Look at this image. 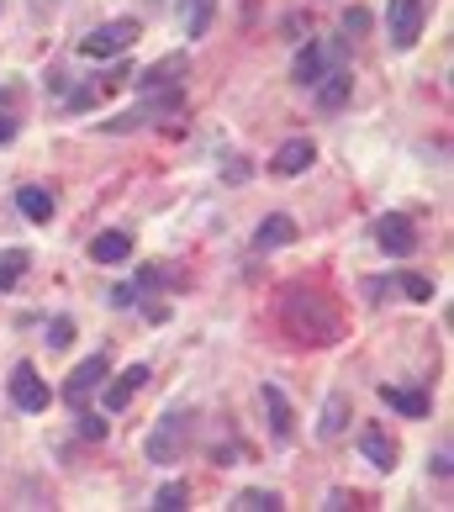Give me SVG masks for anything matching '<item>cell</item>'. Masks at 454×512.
<instances>
[{
    "label": "cell",
    "mask_w": 454,
    "mask_h": 512,
    "mask_svg": "<svg viewBox=\"0 0 454 512\" xmlns=\"http://www.w3.org/2000/svg\"><path fill=\"white\" fill-rule=\"evenodd\" d=\"M280 322H286V333L301 338V344H338V333H344L338 307L312 286H286V296H280Z\"/></svg>",
    "instance_id": "obj_1"
},
{
    "label": "cell",
    "mask_w": 454,
    "mask_h": 512,
    "mask_svg": "<svg viewBox=\"0 0 454 512\" xmlns=\"http://www.w3.org/2000/svg\"><path fill=\"white\" fill-rule=\"evenodd\" d=\"M191 433H196V412L191 407H169L159 423H154V433H148V465H175L185 449H191Z\"/></svg>",
    "instance_id": "obj_2"
},
{
    "label": "cell",
    "mask_w": 454,
    "mask_h": 512,
    "mask_svg": "<svg viewBox=\"0 0 454 512\" xmlns=\"http://www.w3.org/2000/svg\"><path fill=\"white\" fill-rule=\"evenodd\" d=\"M138 37H143V27L132 22V16H117V22H101L90 37H80V53L85 59H117V53H127Z\"/></svg>",
    "instance_id": "obj_3"
},
{
    "label": "cell",
    "mask_w": 454,
    "mask_h": 512,
    "mask_svg": "<svg viewBox=\"0 0 454 512\" xmlns=\"http://www.w3.org/2000/svg\"><path fill=\"white\" fill-rule=\"evenodd\" d=\"M423 22H428V0H391V6H386L391 48L412 53V48H418V37H423Z\"/></svg>",
    "instance_id": "obj_4"
},
{
    "label": "cell",
    "mask_w": 454,
    "mask_h": 512,
    "mask_svg": "<svg viewBox=\"0 0 454 512\" xmlns=\"http://www.w3.org/2000/svg\"><path fill=\"white\" fill-rule=\"evenodd\" d=\"M338 64H344V43H307V48L296 53V64H291V80L296 85H317Z\"/></svg>",
    "instance_id": "obj_5"
},
{
    "label": "cell",
    "mask_w": 454,
    "mask_h": 512,
    "mask_svg": "<svg viewBox=\"0 0 454 512\" xmlns=\"http://www.w3.org/2000/svg\"><path fill=\"white\" fill-rule=\"evenodd\" d=\"M48 402H53L48 381L37 375V365H27V359H22V365L11 370V407H16V412H43Z\"/></svg>",
    "instance_id": "obj_6"
},
{
    "label": "cell",
    "mask_w": 454,
    "mask_h": 512,
    "mask_svg": "<svg viewBox=\"0 0 454 512\" xmlns=\"http://www.w3.org/2000/svg\"><path fill=\"white\" fill-rule=\"evenodd\" d=\"M375 243H381V254H391V259L418 254V222L402 217V212H391V217L375 222Z\"/></svg>",
    "instance_id": "obj_7"
},
{
    "label": "cell",
    "mask_w": 454,
    "mask_h": 512,
    "mask_svg": "<svg viewBox=\"0 0 454 512\" xmlns=\"http://www.w3.org/2000/svg\"><path fill=\"white\" fill-rule=\"evenodd\" d=\"M106 375H111V359L106 354H90V359H80V370L64 381V402L69 407H85L90 402V391H101L106 386Z\"/></svg>",
    "instance_id": "obj_8"
},
{
    "label": "cell",
    "mask_w": 454,
    "mask_h": 512,
    "mask_svg": "<svg viewBox=\"0 0 454 512\" xmlns=\"http://www.w3.org/2000/svg\"><path fill=\"white\" fill-rule=\"evenodd\" d=\"M259 402H264V412H270V439L291 444L296 439V412L286 402V391H280V386H259Z\"/></svg>",
    "instance_id": "obj_9"
},
{
    "label": "cell",
    "mask_w": 454,
    "mask_h": 512,
    "mask_svg": "<svg viewBox=\"0 0 454 512\" xmlns=\"http://www.w3.org/2000/svg\"><path fill=\"white\" fill-rule=\"evenodd\" d=\"M143 386H148V365L138 359V365H127L111 386H101V407H106V412H122V407L132 402V396L143 391Z\"/></svg>",
    "instance_id": "obj_10"
},
{
    "label": "cell",
    "mask_w": 454,
    "mask_h": 512,
    "mask_svg": "<svg viewBox=\"0 0 454 512\" xmlns=\"http://www.w3.org/2000/svg\"><path fill=\"white\" fill-rule=\"evenodd\" d=\"M296 243V222L286 217V212H270L259 227H254V249L259 254H275V249H291Z\"/></svg>",
    "instance_id": "obj_11"
},
{
    "label": "cell",
    "mask_w": 454,
    "mask_h": 512,
    "mask_svg": "<svg viewBox=\"0 0 454 512\" xmlns=\"http://www.w3.org/2000/svg\"><path fill=\"white\" fill-rule=\"evenodd\" d=\"M312 159H317V148H312V138H291V143H280L275 148V159H270V169L275 175H307L312 169Z\"/></svg>",
    "instance_id": "obj_12"
},
{
    "label": "cell",
    "mask_w": 454,
    "mask_h": 512,
    "mask_svg": "<svg viewBox=\"0 0 454 512\" xmlns=\"http://www.w3.org/2000/svg\"><path fill=\"white\" fill-rule=\"evenodd\" d=\"M312 90H317V106H323V111H338V106H349V96H354V80H349V69L338 64V69H328V74H323V80H317Z\"/></svg>",
    "instance_id": "obj_13"
},
{
    "label": "cell",
    "mask_w": 454,
    "mask_h": 512,
    "mask_svg": "<svg viewBox=\"0 0 454 512\" xmlns=\"http://www.w3.org/2000/svg\"><path fill=\"white\" fill-rule=\"evenodd\" d=\"M359 454L375 465V470H396V444L386 428H359Z\"/></svg>",
    "instance_id": "obj_14"
},
{
    "label": "cell",
    "mask_w": 454,
    "mask_h": 512,
    "mask_svg": "<svg viewBox=\"0 0 454 512\" xmlns=\"http://www.w3.org/2000/svg\"><path fill=\"white\" fill-rule=\"evenodd\" d=\"M180 32L185 37H191V43H196V37H206V32H212V16H217V0H180Z\"/></svg>",
    "instance_id": "obj_15"
},
{
    "label": "cell",
    "mask_w": 454,
    "mask_h": 512,
    "mask_svg": "<svg viewBox=\"0 0 454 512\" xmlns=\"http://www.w3.org/2000/svg\"><path fill=\"white\" fill-rule=\"evenodd\" d=\"M127 254H132V238L117 233V227H106V233L90 238V259H96V264H122Z\"/></svg>",
    "instance_id": "obj_16"
},
{
    "label": "cell",
    "mask_w": 454,
    "mask_h": 512,
    "mask_svg": "<svg viewBox=\"0 0 454 512\" xmlns=\"http://www.w3.org/2000/svg\"><path fill=\"white\" fill-rule=\"evenodd\" d=\"M349 396L344 391H333L328 396V402H323V417H317V433H323V439H338V433H344L349 428Z\"/></svg>",
    "instance_id": "obj_17"
},
{
    "label": "cell",
    "mask_w": 454,
    "mask_h": 512,
    "mask_svg": "<svg viewBox=\"0 0 454 512\" xmlns=\"http://www.w3.org/2000/svg\"><path fill=\"white\" fill-rule=\"evenodd\" d=\"M381 402L402 417H428V396L412 391V386H381Z\"/></svg>",
    "instance_id": "obj_18"
},
{
    "label": "cell",
    "mask_w": 454,
    "mask_h": 512,
    "mask_svg": "<svg viewBox=\"0 0 454 512\" xmlns=\"http://www.w3.org/2000/svg\"><path fill=\"white\" fill-rule=\"evenodd\" d=\"M16 206H22L27 222H53V191H43V185H22Z\"/></svg>",
    "instance_id": "obj_19"
},
{
    "label": "cell",
    "mask_w": 454,
    "mask_h": 512,
    "mask_svg": "<svg viewBox=\"0 0 454 512\" xmlns=\"http://www.w3.org/2000/svg\"><path fill=\"white\" fill-rule=\"evenodd\" d=\"M180 74H185V53H169V59H159L154 69H143V74H138V90H154V85H180Z\"/></svg>",
    "instance_id": "obj_20"
},
{
    "label": "cell",
    "mask_w": 454,
    "mask_h": 512,
    "mask_svg": "<svg viewBox=\"0 0 454 512\" xmlns=\"http://www.w3.org/2000/svg\"><path fill=\"white\" fill-rule=\"evenodd\" d=\"M27 270H32V254L27 249H6V254H0V291H11Z\"/></svg>",
    "instance_id": "obj_21"
},
{
    "label": "cell",
    "mask_w": 454,
    "mask_h": 512,
    "mask_svg": "<svg viewBox=\"0 0 454 512\" xmlns=\"http://www.w3.org/2000/svg\"><path fill=\"white\" fill-rule=\"evenodd\" d=\"M280 507H286V502H280V491H238V497H233V512H280Z\"/></svg>",
    "instance_id": "obj_22"
},
{
    "label": "cell",
    "mask_w": 454,
    "mask_h": 512,
    "mask_svg": "<svg viewBox=\"0 0 454 512\" xmlns=\"http://www.w3.org/2000/svg\"><path fill=\"white\" fill-rule=\"evenodd\" d=\"M154 286H180V270H164V264H143L132 291H154Z\"/></svg>",
    "instance_id": "obj_23"
},
{
    "label": "cell",
    "mask_w": 454,
    "mask_h": 512,
    "mask_svg": "<svg viewBox=\"0 0 454 512\" xmlns=\"http://www.w3.org/2000/svg\"><path fill=\"white\" fill-rule=\"evenodd\" d=\"M185 497H191V491H185V481H169V486H159L154 491V512H185Z\"/></svg>",
    "instance_id": "obj_24"
},
{
    "label": "cell",
    "mask_w": 454,
    "mask_h": 512,
    "mask_svg": "<svg viewBox=\"0 0 454 512\" xmlns=\"http://www.w3.org/2000/svg\"><path fill=\"white\" fill-rule=\"evenodd\" d=\"M391 286L402 291L407 301H433V280H428V275H396Z\"/></svg>",
    "instance_id": "obj_25"
},
{
    "label": "cell",
    "mask_w": 454,
    "mask_h": 512,
    "mask_svg": "<svg viewBox=\"0 0 454 512\" xmlns=\"http://www.w3.org/2000/svg\"><path fill=\"white\" fill-rule=\"evenodd\" d=\"M43 338H48V349H69L74 344V317H53Z\"/></svg>",
    "instance_id": "obj_26"
},
{
    "label": "cell",
    "mask_w": 454,
    "mask_h": 512,
    "mask_svg": "<svg viewBox=\"0 0 454 512\" xmlns=\"http://www.w3.org/2000/svg\"><path fill=\"white\" fill-rule=\"evenodd\" d=\"M96 101H101V90H96V85H74L69 96H64V106H69V111H90Z\"/></svg>",
    "instance_id": "obj_27"
},
{
    "label": "cell",
    "mask_w": 454,
    "mask_h": 512,
    "mask_svg": "<svg viewBox=\"0 0 454 512\" xmlns=\"http://www.w3.org/2000/svg\"><path fill=\"white\" fill-rule=\"evenodd\" d=\"M80 433H85V439H96V444H101V439H106V417L85 412V417H80Z\"/></svg>",
    "instance_id": "obj_28"
},
{
    "label": "cell",
    "mask_w": 454,
    "mask_h": 512,
    "mask_svg": "<svg viewBox=\"0 0 454 512\" xmlns=\"http://www.w3.org/2000/svg\"><path fill=\"white\" fill-rule=\"evenodd\" d=\"M428 470H433V476H439V481H449V449H439V454H433V460H428Z\"/></svg>",
    "instance_id": "obj_29"
},
{
    "label": "cell",
    "mask_w": 454,
    "mask_h": 512,
    "mask_svg": "<svg viewBox=\"0 0 454 512\" xmlns=\"http://www.w3.org/2000/svg\"><path fill=\"white\" fill-rule=\"evenodd\" d=\"M227 180L243 185V180H249V164H243V159H227Z\"/></svg>",
    "instance_id": "obj_30"
},
{
    "label": "cell",
    "mask_w": 454,
    "mask_h": 512,
    "mask_svg": "<svg viewBox=\"0 0 454 512\" xmlns=\"http://www.w3.org/2000/svg\"><path fill=\"white\" fill-rule=\"evenodd\" d=\"M6 143H16V122L6 117V111H0V148H6Z\"/></svg>",
    "instance_id": "obj_31"
},
{
    "label": "cell",
    "mask_w": 454,
    "mask_h": 512,
    "mask_svg": "<svg viewBox=\"0 0 454 512\" xmlns=\"http://www.w3.org/2000/svg\"><path fill=\"white\" fill-rule=\"evenodd\" d=\"M349 502H354L349 491H328V502H323V507H328V512H338V507H349Z\"/></svg>",
    "instance_id": "obj_32"
},
{
    "label": "cell",
    "mask_w": 454,
    "mask_h": 512,
    "mask_svg": "<svg viewBox=\"0 0 454 512\" xmlns=\"http://www.w3.org/2000/svg\"><path fill=\"white\" fill-rule=\"evenodd\" d=\"M344 32H365V11H349L344 16Z\"/></svg>",
    "instance_id": "obj_33"
}]
</instances>
